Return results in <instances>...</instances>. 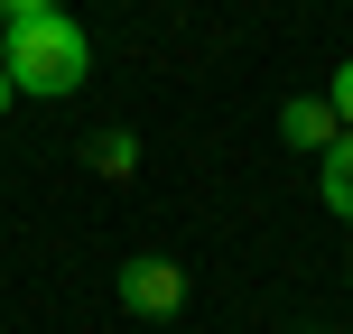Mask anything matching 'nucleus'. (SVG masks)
Segmentation results:
<instances>
[{
    "label": "nucleus",
    "mask_w": 353,
    "mask_h": 334,
    "mask_svg": "<svg viewBox=\"0 0 353 334\" xmlns=\"http://www.w3.org/2000/svg\"><path fill=\"white\" fill-rule=\"evenodd\" d=\"M0 74H10L19 93H37V103H65V93H84V74H93V37L74 28L65 10L10 19V37H0Z\"/></svg>",
    "instance_id": "obj_1"
},
{
    "label": "nucleus",
    "mask_w": 353,
    "mask_h": 334,
    "mask_svg": "<svg viewBox=\"0 0 353 334\" xmlns=\"http://www.w3.org/2000/svg\"><path fill=\"white\" fill-rule=\"evenodd\" d=\"M121 306L130 316H176V306H186V269L176 260H130L121 269Z\"/></svg>",
    "instance_id": "obj_2"
},
{
    "label": "nucleus",
    "mask_w": 353,
    "mask_h": 334,
    "mask_svg": "<svg viewBox=\"0 0 353 334\" xmlns=\"http://www.w3.org/2000/svg\"><path fill=\"white\" fill-rule=\"evenodd\" d=\"M279 140H288V149H316V158H325V149L344 140V121H335V103H288V112H279Z\"/></svg>",
    "instance_id": "obj_3"
},
{
    "label": "nucleus",
    "mask_w": 353,
    "mask_h": 334,
    "mask_svg": "<svg viewBox=\"0 0 353 334\" xmlns=\"http://www.w3.org/2000/svg\"><path fill=\"white\" fill-rule=\"evenodd\" d=\"M316 195H325V213H344V223H353V130L316 158Z\"/></svg>",
    "instance_id": "obj_4"
},
{
    "label": "nucleus",
    "mask_w": 353,
    "mask_h": 334,
    "mask_svg": "<svg viewBox=\"0 0 353 334\" xmlns=\"http://www.w3.org/2000/svg\"><path fill=\"white\" fill-rule=\"evenodd\" d=\"M93 167H103V176H130V167H140V140H130V130H103V140H93Z\"/></svg>",
    "instance_id": "obj_5"
},
{
    "label": "nucleus",
    "mask_w": 353,
    "mask_h": 334,
    "mask_svg": "<svg viewBox=\"0 0 353 334\" xmlns=\"http://www.w3.org/2000/svg\"><path fill=\"white\" fill-rule=\"evenodd\" d=\"M325 103H335V121L353 130V56H344V65H335V93H325Z\"/></svg>",
    "instance_id": "obj_6"
},
{
    "label": "nucleus",
    "mask_w": 353,
    "mask_h": 334,
    "mask_svg": "<svg viewBox=\"0 0 353 334\" xmlns=\"http://www.w3.org/2000/svg\"><path fill=\"white\" fill-rule=\"evenodd\" d=\"M37 10H65V0H0V19H37Z\"/></svg>",
    "instance_id": "obj_7"
},
{
    "label": "nucleus",
    "mask_w": 353,
    "mask_h": 334,
    "mask_svg": "<svg viewBox=\"0 0 353 334\" xmlns=\"http://www.w3.org/2000/svg\"><path fill=\"white\" fill-rule=\"evenodd\" d=\"M10 93H19V84H10V74H0V112H10Z\"/></svg>",
    "instance_id": "obj_8"
}]
</instances>
